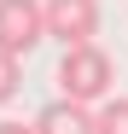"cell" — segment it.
Wrapping results in <instances>:
<instances>
[{
    "mask_svg": "<svg viewBox=\"0 0 128 134\" xmlns=\"http://www.w3.org/2000/svg\"><path fill=\"white\" fill-rule=\"evenodd\" d=\"M18 87H24V70H18V58H12V53H0V105H12V99H18Z\"/></svg>",
    "mask_w": 128,
    "mask_h": 134,
    "instance_id": "8992f818",
    "label": "cell"
},
{
    "mask_svg": "<svg viewBox=\"0 0 128 134\" xmlns=\"http://www.w3.org/2000/svg\"><path fill=\"white\" fill-rule=\"evenodd\" d=\"M47 35L58 47H88L99 35V0H47Z\"/></svg>",
    "mask_w": 128,
    "mask_h": 134,
    "instance_id": "3957f363",
    "label": "cell"
},
{
    "mask_svg": "<svg viewBox=\"0 0 128 134\" xmlns=\"http://www.w3.org/2000/svg\"><path fill=\"white\" fill-rule=\"evenodd\" d=\"M0 134H35V122H12V117H0Z\"/></svg>",
    "mask_w": 128,
    "mask_h": 134,
    "instance_id": "52a82bcc",
    "label": "cell"
},
{
    "mask_svg": "<svg viewBox=\"0 0 128 134\" xmlns=\"http://www.w3.org/2000/svg\"><path fill=\"white\" fill-rule=\"evenodd\" d=\"M47 41V0H0V53L24 58Z\"/></svg>",
    "mask_w": 128,
    "mask_h": 134,
    "instance_id": "7a4b0ae2",
    "label": "cell"
},
{
    "mask_svg": "<svg viewBox=\"0 0 128 134\" xmlns=\"http://www.w3.org/2000/svg\"><path fill=\"white\" fill-rule=\"evenodd\" d=\"M93 122H99V134H128V93L105 99V105L93 111Z\"/></svg>",
    "mask_w": 128,
    "mask_h": 134,
    "instance_id": "5b68a950",
    "label": "cell"
},
{
    "mask_svg": "<svg viewBox=\"0 0 128 134\" xmlns=\"http://www.w3.org/2000/svg\"><path fill=\"white\" fill-rule=\"evenodd\" d=\"M35 134H99V122H93L88 105H76V99H53V105L35 117Z\"/></svg>",
    "mask_w": 128,
    "mask_h": 134,
    "instance_id": "277c9868",
    "label": "cell"
},
{
    "mask_svg": "<svg viewBox=\"0 0 128 134\" xmlns=\"http://www.w3.org/2000/svg\"><path fill=\"white\" fill-rule=\"evenodd\" d=\"M111 82H117V64H111V53H105L99 41H88V47H64V53H58V99H76V105L99 111L105 99H117Z\"/></svg>",
    "mask_w": 128,
    "mask_h": 134,
    "instance_id": "6da1fadb",
    "label": "cell"
}]
</instances>
